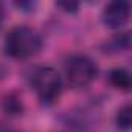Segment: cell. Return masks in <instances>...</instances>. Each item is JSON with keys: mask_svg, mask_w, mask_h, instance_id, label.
<instances>
[{"mask_svg": "<svg viewBox=\"0 0 132 132\" xmlns=\"http://www.w3.org/2000/svg\"><path fill=\"white\" fill-rule=\"evenodd\" d=\"M42 48L40 34L30 27L13 28L5 39V51L14 59H28Z\"/></svg>", "mask_w": 132, "mask_h": 132, "instance_id": "6da1fadb", "label": "cell"}, {"mask_svg": "<svg viewBox=\"0 0 132 132\" xmlns=\"http://www.w3.org/2000/svg\"><path fill=\"white\" fill-rule=\"evenodd\" d=\"M96 73H98L96 64L84 54L72 56L65 64V76H67L69 84L75 89L87 87L96 78Z\"/></svg>", "mask_w": 132, "mask_h": 132, "instance_id": "7a4b0ae2", "label": "cell"}, {"mask_svg": "<svg viewBox=\"0 0 132 132\" xmlns=\"http://www.w3.org/2000/svg\"><path fill=\"white\" fill-rule=\"evenodd\" d=\"M33 89L44 104L54 103L62 90V81L59 73L53 67H40L33 75Z\"/></svg>", "mask_w": 132, "mask_h": 132, "instance_id": "3957f363", "label": "cell"}, {"mask_svg": "<svg viewBox=\"0 0 132 132\" xmlns=\"http://www.w3.org/2000/svg\"><path fill=\"white\" fill-rule=\"evenodd\" d=\"M130 14V6L127 2H112L103 11V23L110 30L123 28Z\"/></svg>", "mask_w": 132, "mask_h": 132, "instance_id": "277c9868", "label": "cell"}, {"mask_svg": "<svg viewBox=\"0 0 132 132\" xmlns=\"http://www.w3.org/2000/svg\"><path fill=\"white\" fill-rule=\"evenodd\" d=\"M109 81L115 89H120V90H124V92H127L130 89V86H132L130 75L124 69H113L109 73Z\"/></svg>", "mask_w": 132, "mask_h": 132, "instance_id": "5b68a950", "label": "cell"}, {"mask_svg": "<svg viewBox=\"0 0 132 132\" xmlns=\"http://www.w3.org/2000/svg\"><path fill=\"white\" fill-rule=\"evenodd\" d=\"M117 127L121 130H129L132 126V107L129 104L123 106L118 112H117Z\"/></svg>", "mask_w": 132, "mask_h": 132, "instance_id": "8992f818", "label": "cell"}, {"mask_svg": "<svg viewBox=\"0 0 132 132\" xmlns=\"http://www.w3.org/2000/svg\"><path fill=\"white\" fill-rule=\"evenodd\" d=\"M109 48L118 51V50H123V48H127L129 47V34H121V36H115L109 44H107Z\"/></svg>", "mask_w": 132, "mask_h": 132, "instance_id": "52a82bcc", "label": "cell"}, {"mask_svg": "<svg viewBox=\"0 0 132 132\" xmlns=\"http://www.w3.org/2000/svg\"><path fill=\"white\" fill-rule=\"evenodd\" d=\"M5 110L10 112V113H20L22 112V103L17 98L8 96L5 100Z\"/></svg>", "mask_w": 132, "mask_h": 132, "instance_id": "ba28073f", "label": "cell"}, {"mask_svg": "<svg viewBox=\"0 0 132 132\" xmlns=\"http://www.w3.org/2000/svg\"><path fill=\"white\" fill-rule=\"evenodd\" d=\"M57 6L59 8H64L67 13H75L78 10V3H75V2H59Z\"/></svg>", "mask_w": 132, "mask_h": 132, "instance_id": "9c48e42d", "label": "cell"}, {"mask_svg": "<svg viewBox=\"0 0 132 132\" xmlns=\"http://www.w3.org/2000/svg\"><path fill=\"white\" fill-rule=\"evenodd\" d=\"M3 19H5V10H3L2 5H0V27H2V23H3Z\"/></svg>", "mask_w": 132, "mask_h": 132, "instance_id": "30bf717a", "label": "cell"}]
</instances>
